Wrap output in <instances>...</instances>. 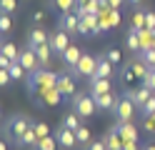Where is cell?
I'll use <instances>...</instances> for the list:
<instances>
[{"instance_id":"cell-1","label":"cell","mask_w":155,"mask_h":150,"mask_svg":"<svg viewBox=\"0 0 155 150\" xmlns=\"http://www.w3.org/2000/svg\"><path fill=\"white\" fill-rule=\"evenodd\" d=\"M33 123H30V118L28 115H13L10 120H5V125H3V130H5V138H10L13 143L20 148L23 145V135H25V130L30 128Z\"/></svg>"},{"instance_id":"cell-2","label":"cell","mask_w":155,"mask_h":150,"mask_svg":"<svg viewBox=\"0 0 155 150\" xmlns=\"http://www.w3.org/2000/svg\"><path fill=\"white\" fill-rule=\"evenodd\" d=\"M73 110L78 115H80L83 120L93 118L95 113H98V105H95V98L88 95V93H75L73 95Z\"/></svg>"},{"instance_id":"cell-3","label":"cell","mask_w":155,"mask_h":150,"mask_svg":"<svg viewBox=\"0 0 155 150\" xmlns=\"http://www.w3.org/2000/svg\"><path fill=\"white\" fill-rule=\"evenodd\" d=\"M135 113H138V105H135L133 100L123 93V95H120V100H118V105L113 108V115H115V120H118V123H133Z\"/></svg>"},{"instance_id":"cell-4","label":"cell","mask_w":155,"mask_h":150,"mask_svg":"<svg viewBox=\"0 0 155 150\" xmlns=\"http://www.w3.org/2000/svg\"><path fill=\"white\" fill-rule=\"evenodd\" d=\"M95 70H98V58L90 55V53H83L80 63H78L70 73H73L75 78H88V80H93V78H95Z\"/></svg>"},{"instance_id":"cell-5","label":"cell","mask_w":155,"mask_h":150,"mask_svg":"<svg viewBox=\"0 0 155 150\" xmlns=\"http://www.w3.org/2000/svg\"><path fill=\"white\" fill-rule=\"evenodd\" d=\"M20 65L28 70V75L30 73H38L43 65H40V60H38V55H35V50L30 48V45H25L23 50H20Z\"/></svg>"},{"instance_id":"cell-6","label":"cell","mask_w":155,"mask_h":150,"mask_svg":"<svg viewBox=\"0 0 155 150\" xmlns=\"http://www.w3.org/2000/svg\"><path fill=\"white\" fill-rule=\"evenodd\" d=\"M50 48H53V53H55V55H63L65 50L70 48V35H68L63 28H58L55 33L50 35Z\"/></svg>"},{"instance_id":"cell-7","label":"cell","mask_w":155,"mask_h":150,"mask_svg":"<svg viewBox=\"0 0 155 150\" xmlns=\"http://www.w3.org/2000/svg\"><path fill=\"white\" fill-rule=\"evenodd\" d=\"M58 28H63L68 35H75L78 28H80V18H78L75 10H70V13H63L60 20H58Z\"/></svg>"},{"instance_id":"cell-8","label":"cell","mask_w":155,"mask_h":150,"mask_svg":"<svg viewBox=\"0 0 155 150\" xmlns=\"http://www.w3.org/2000/svg\"><path fill=\"white\" fill-rule=\"evenodd\" d=\"M125 95H128V98L133 100V103L138 105V110H140V108H143L145 103H148V100H150L155 93H153V90H150L148 85H140V88H135V90H125Z\"/></svg>"},{"instance_id":"cell-9","label":"cell","mask_w":155,"mask_h":150,"mask_svg":"<svg viewBox=\"0 0 155 150\" xmlns=\"http://www.w3.org/2000/svg\"><path fill=\"white\" fill-rule=\"evenodd\" d=\"M55 140H58L63 148H68V150L78 145V135H75V130H68V128H63V125H58V130H55Z\"/></svg>"},{"instance_id":"cell-10","label":"cell","mask_w":155,"mask_h":150,"mask_svg":"<svg viewBox=\"0 0 155 150\" xmlns=\"http://www.w3.org/2000/svg\"><path fill=\"white\" fill-rule=\"evenodd\" d=\"M75 75L73 73H63V75H58V90L63 93V98H73L75 95Z\"/></svg>"},{"instance_id":"cell-11","label":"cell","mask_w":155,"mask_h":150,"mask_svg":"<svg viewBox=\"0 0 155 150\" xmlns=\"http://www.w3.org/2000/svg\"><path fill=\"white\" fill-rule=\"evenodd\" d=\"M80 58H83V53H80V48H78V45H73L70 43V48H68L65 50V53L60 55V60H63V65L68 68V70H73L78 63H80Z\"/></svg>"},{"instance_id":"cell-12","label":"cell","mask_w":155,"mask_h":150,"mask_svg":"<svg viewBox=\"0 0 155 150\" xmlns=\"http://www.w3.org/2000/svg\"><path fill=\"white\" fill-rule=\"evenodd\" d=\"M105 93H113V83L105 78H93L90 80V95L98 98V95H105Z\"/></svg>"},{"instance_id":"cell-13","label":"cell","mask_w":155,"mask_h":150,"mask_svg":"<svg viewBox=\"0 0 155 150\" xmlns=\"http://www.w3.org/2000/svg\"><path fill=\"white\" fill-rule=\"evenodd\" d=\"M45 43H50V35H48L40 25H35L30 33H28V45L35 48V45H45Z\"/></svg>"},{"instance_id":"cell-14","label":"cell","mask_w":155,"mask_h":150,"mask_svg":"<svg viewBox=\"0 0 155 150\" xmlns=\"http://www.w3.org/2000/svg\"><path fill=\"white\" fill-rule=\"evenodd\" d=\"M105 145H108V150H123V138H120V133H118V128H110L108 133H105Z\"/></svg>"},{"instance_id":"cell-15","label":"cell","mask_w":155,"mask_h":150,"mask_svg":"<svg viewBox=\"0 0 155 150\" xmlns=\"http://www.w3.org/2000/svg\"><path fill=\"white\" fill-rule=\"evenodd\" d=\"M118 100H120V95L105 93V95H98V98H95V105H98L100 110H110V113H113V108L118 105Z\"/></svg>"},{"instance_id":"cell-16","label":"cell","mask_w":155,"mask_h":150,"mask_svg":"<svg viewBox=\"0 0 155 150\" xmlns=\"http://www.w3.org/2000/svg\"><path fill=\"white\" fill-rule=\"evenodd\" d=\"M125 48L130 50V53H140L143 50V40H140V33L135 28L128 30V38H125Z\"/></svg>"},{"instance_id":"cell-17","label":"cell","mask_w":155,"mask_h":150,"mask_svg":"<svg viewBox=\"0 0 155 150\" xmlns=\"http://www.w3.org/2000/svg\"><path fill=\"white\" fill-rule=\"evenodd\" d=\"M95 78H105V80L113 78V63L105 55H98V70H95Z\"/></svg>"},{"instance_id":"cell-18","label":"cell","mask_w":155,"mask_h":150,"mask_svg":"<svg viewBox=\"0 0 155 150\" xmlns=\"http://www.w3.org/2000/svg\"><path fill=\"white\" fill-rule=\"evenodd\" d=\"M30 48H33V45H30ZM33 50H35V55H38V60H40V65H43V68L50 65V58H53V48H50V43H45V45H35Z\"/></svg>"},{"instance_id":"cell-19","label":"cell","mask_w":155,"mask_h":150,"mask_svg":"<svg viewBox=\"0 0 155 150\" xmlns=\"http://www.w3.org/2000/svg\"><path fill=\"white\" fill-rule=\"evenodd\" d=\"M115 128H118L123 143H125V140H135V143H138V130H135L133 123H115Z\"/></svg>"},{"instance_id":"cell-20","label":"cell","mask_w":155,"mask_h":150,"mask_svg":"<svg viewBox=\"0 0 155 150\" xmlns=\"http://www.w3.org/2000/svg\"><path fill=\"white\" fill-rule=\"evenodd\" d=\"M80 120H83V118H80V115H78V113H75V110H70V113H68V115H65V118L60 120V125H63V128H68V130H78V128H80V125H83V123H80Z\"/></svg>"},{"instance_id":"cell-21","label":"cell","mask_w":155,"mask_h":150,"mask_svg":"<svg viewBox=\"0 0 155 150\" xmlns=\"http://www.w3.org/2000/svg\"><path fill=\"white\" fill-rule=\"evenodd\" d=\"M0 55H5L8 60H20V50L15 48V43H0Z\"/></svg>"},{"instance_id":"cell-22","label":"cell","mask_w":155,"mask_h":150,"mask_svg":"<svg viewBox=\"0 0 155 150\" xmlns=\"http://www.w3.org/2000/svg\"><path fill=\"white\" fill-rule=\"evenodd\" d=\"M8 73H10L13 80H25L28 78V70L20 65V60H15V63H10V68H8Z\"/></svg>"},{"instance_id":"cell-23","label":"cell","mask_w":155,"mask_h":150,"mask_svg":"<svg viewBox=\"0 0 155 150\" xmlns=\"http://www.w3.org/2000/svg\"><path fill=\"white\" fill-rule=\"evenodd\" d=\"M38 143H40V138H38V133H35V128L30 125L25 130V135H23V148H35Z\"/></svg>"},{"instance_id":"cell-24","label":"cell","mask_w":155,"mask_h":150,"mask_svg":"<svg viewBox=\"0 0 155 150\" xmlns=\"http://www.w3.org/2000/svg\"><path fill=\"white\" fill-rule=\"evenodd\" d=\"M75 135H78V143H80V145H90V143H93V135H90V130L85 128V125L78 128V130H75Z\"/></svg>"},{"instance_id":"cell-25","label":"cell","mask_w":155,"mask_h":150,"mask_svg":"<svg viewBox=\"0 0 155 150\" xmlns=\"http://www.w3.org/2000/svg\"><path fill=\"white\" fill-rule=\"evenodd\" d=\"M140 60L145 65H148L150 70H155V48H148V50H143L140 53Z\"/></svg>"},{"instance_id":"cell-26","label":"cell","mask_w":155,"mask_h":150,"mask_svg":"<svg viewBox=\"0 0 155 150\" xmlns=\"http://www.w3.org/2000/svg\"><path fill=\"white\" fill-rule=\"evenodd\" d=\"M53 5L60 10V13H70V10H75L78 0H53Z\"/></svg>"},{"instance_id":"cell-27","label":"cell","mask_w":155,"mask_h":150,"mask_svg":"<svg viewBox=\"0 0 155 150\" xmlns=\"http://www.w3.org/2000/svg\"><path fill=\"white\" fill-rule=\"evenodd\" d=\"M133 28L138 30V33L145 30V13H143V10H135V13H133Z\"/></svg>"},{"instance_id":"cell-28","label":"cell","mask_w":155,"mask_h":150,"mask_svg":"<svg viewBox=\"0 0 155 150\" xmlns=\"http://www.w3.org/2000/svg\"><path fill=\"white\" fill-rule=\"evenodd\" d=\"M10 30H13V18L10 15H8V13H0V33H10Z\"/></svg>"},{"instance_id":"cell-29","label":"cell","mask_w":155,"mask_h":150,"mask_svg":"<svg viewBox=\"0 0 155 150\" xmlns=\"http://www.w3.org/2000/svg\"><path fill=\"white\" fill-rule=\"evenodd\" d=\"M105 58H108L113 65H118L123 60V53H120V48H108V50H105Z\"/></svg>"},{"instance_id":"cell-30","label":"cell","mask_w":155,"mask_h":150,"mask_svg":"<svg viewBox=\"0 0 155 150\" xmlns=\"http://www.w3.org/2000/svg\"><path fill=\"white\" fill-rule=\"evenodd\" d=\"M15 10H18V0H0V13L13 15Z\"/></svg>"},{"instance_id":"cell-31","label":"cell","mask_w":155,"mask_h":150,"mask_svg":"<svg viewBox=\"0 0 155 150\" xmlns=\"http://www.w3.org/2000/svg\"><path fill=\"white\" fill-rule=\"evenodd\" d=\"M55 145H58V140H55L53 135H48V138H43L35 148H38V150H55Z\"/></svg>"},{"instance_id":"cell-32","label":"cell","mask_w":155,"mask_h":150,"mask_svg":"<svg viewBox=\"0 0 155 150\" xmlns=\"http://www.w3.org/2000/svg\"><path fill=\"white\" fill-rule=\"evenodd\" d=\"M140 115H143V118H153V115H155V95L140 108Z\"/></svg>"},{"instance_id":"cell-33","label":"cell","mask_w":155,"mask_h":150,"mask_svg":"<svg viewBox=\"0 0 155 150\" xmlns=\"http://www.w3.org/2000/svg\"><path fill=\"white\" fill-rule=\"evenodd\" d=\"M33 128H35V133H38V138H48V135H50V128H48L45 123H33Z\"/></svg>"},{"instance_id":"cell-34","label":"cell","mask_w":155,"mask_h":150,"mask_svg":"<svg viewBox=\"0 0 155 150\" xmlns=\"http://www.w3.org/2000/svg\"><path fill=\"white\" fill-rule=\"evenodd\" d=\"M10 83H13V78H10V73H8V68H0V88H5Z\"/></svg>"},{"instance_id":"cell-35","label":"cell","mask_w":155,"mask_h":150,"mask_svg":"<svg viewBox=\"0 0 155 150\" xmlns=\"http://www.w3.org/2000/svg\"><path fill=\"white\" fill-rule=\"evenodd\" d=\"M145 28L148 30L155 28V10H145Z\"/></svg>"},{"instance_id":"cell-36","label":"cell","mask_w":155,"mask_h":150,"mask_svg":"<svg viewBox=\"0 0 155 150\" xmlns=\"http://www.w3.org/2000/svg\"><path fill=\"white\" fill-rule=\"evenodd\" d=\"M85 150H108V145H105V140H93L90 145H85Z\"/></svg>"},{"instance_id":"cell-37","label":"cell","mask_w":155,"mask_h":150,"mask_svg":"<svg viewBox=\"0 0 155 150\" xmlns=\"http://www.w3.org/2000/svg\"><path fill=\"white\" fill-rule=\"evenodd\" d=\"M143 85H148L153 93H155V70H150V73H148V78L143 80Z\"/></svg>"},{"instance_id":"cell-38","label":"cell","mask_w":155,"mask_h":150,"mask_svg":"<svg viewBox=\"0 0 155 150\" xmlns=\"http://www.w3.org/2000/svg\"><path fill=\"white\" fill-rule=\"evenodd\" d=\"M43 20H45V10H35V13H33V23H38V25H40Z\"/></svg>"},{"instance_id":"cell-39","label":"cell","mask_w":155,"mask_h":150,"mask_svg":"<svg viewBox=\"0 0 155 150\" xmlns=\"http://www.w3.org/2000/svg\"><path fill=\"white\" fill-rule=\"evenodd\" d=\"M123 78H125V83H133V80H135L133 68H125V70H123Z\"/></svg>"},{"instance_id":"cell-40","label":"cell","mask_w":155,"mask_h":150,"mask_svg":"<svg viewBox=\"0 0 155 150\" xmlns=\"http://www.w3.org/2000/svg\"><path fill=\"white\" fill-rule=\"evenodd\" d=\"M123 3H128V0H108V8H113V10H120V8H123Z\"/></svg>"},{"instance_id":"cell-41","label":"cell","mask_w":155,"mask_h":150,"mask_svg":"<svg viewBox=\"0 0 155 150\" xmlns=\"http://www.w3.org/2000/svg\"><path fill=\"white\" fill-rule=\"evenodd\" d=\"M123 150H140V148H138L135 140H125V143H123Z\"/></svg>"},{"instance_id":"cell-42","label":"cell","mask_w":155,"mask_h":150,"mask_svg":"<svg viewBox=\"0 0 155 150\" xmlns=\"http://www.w3.org/2000/svg\"><path fill=\"white\" fill-rule=\"evenodd\" d=\"M140 150H155V143H143Z\"/></svg>"},{"instance_id":"cell-43","label":"cell","mask_w":155,"mask_h":150,"mask_svg":"<svg viewBox=\"0 0 155 150\" xmlns=\"http://www.w3.org/2000/svg\"><path fill=\"white\" fill-rule=\"evenodd\" d=\"M128 5H133V8H140V5H143V0H128Z\"/></svg>"},{"instance_id":"cell-44","label":"cell","mask_w":155,"mask_h":150,"mask_svg":"<svg viewBox=\"0 0 155 150\" xmlns=\"http://www.w3.org/2000/svg\"><path fill=\"white\" fill-rule=\"evenodd\" d=\"M0 150H8V143H5V140H0Z\"/></svg>"},{"instance_id":"cell-45","label":"cell","mask_w":155,"mask_h":150,"mask_svg":"<svg viewBox=\"0 0 155 150\" xmlns=\"http://www.w3.org/2000/svg\"><path fill=\"white\" fill-rule=\"evenodd\" d=\"M90 3V0H78V5H88Z\"/></svg>"},{"instance_id":"cell-46","label":"cell","mask_w":155,"mask_h":150,"mask_svg":"<svg viewBox=\"0 0 155 150\" xmlns=\"http://www.w3.org/2000/svg\"><path fill=\"white\" fill-rule=\"evenodd\" d=\"M153 38H155V28H153Z\"/></svg>"}]
</instances>
